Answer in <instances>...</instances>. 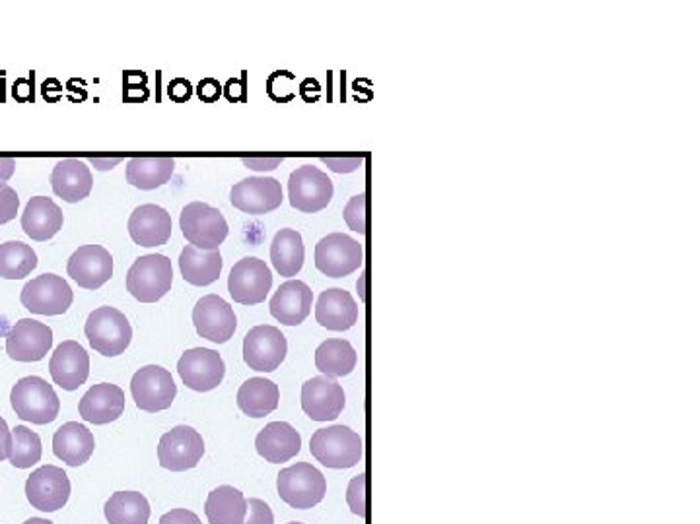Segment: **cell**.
<instances>
[{"label":"cell","mask_w":700,"mask_h":524,"mask_svg":"<svg viewBox=\"0 0 700 524\" xmlns=\"http://www.w3.org/2000/svg\"><path fill=\"white\" fill-rule=\"evenodd\" d=\"M174 169V158H133L127 161V184L140 191H154L168 184Z\"/></svg>","instance_id":"e575fe53"},{"label":"cell","mask_w":700,"mask_h":524,"mask_svg":"<svg viewBox=\"0 0 700 524\" xmlns=\"http://www.w3.org/2000/svg\"><path fill=\"white\" fill-rule=\"evenodd\" d=\"M12 451V431L4 418H0V462L7 461Z\"/></svg>","instance_id":"681fc988"},{"label":"cell","mask_w":700,"mask_h":524,"mask_svg":"<svg viewBox=\"0 0 700 524\" xmlns=\"http://www.w3.org/2000/svg\"><path fill=\"white\" fill-rule=\"evenodd\" d=\"M343 216H345L346 226L351 230L364 235L366 233V195L361 192V195H356V197L348 200Z\"/></svg>","instance_id":"f35d334b"},{"label":"cell","mask_w":700,"mask_h":524,"mask_svg":"<svg viewBox=\"0 0 700 524\" xmlns=\"http://www.w3.org/2000/svg\"><path fill=\"white\" fill-rule=\"evenodd\" d=\"M178 374L186 387L197 392L217 389L226 375L224 359L215 349H187L179 358Z\"/></svg>","instance_id":"9a60e30c"},{"label":"cell","mask_w":700,"mask_h":524,"mask_svg":"<svg viewBox=\"0 0 700 524\" xmlns=\"http://www.w3.org/2000/svg\"><path fill=\"white\" fill-rule=\"evenodd\" d=\"M273 287V274L265 261L258 256H245L236 262L228 276V292L236 303L258 305L267 300Z\"/></svg>","instance_id":"8fae6325"},{"label":"cell","mask_w":700,"mask_h":524,"mask_svg":"<svg viewBox=\"0 0 700 524\" xmlns=\"http://www.w3.org/2000/svg\"><path fill=\"white\" fill-rule=\"evenodd\" d=\"M65 216L48 197H33L22 214V230L33 241H49L63 228Z\"/></svg>","instance_id":"f1b7e54d"},{"label":"cell","mask_w":700,"mask_h":524,"mask_svg":"<svg viewBox=\"0 0 700 524\" xmlns=\"http://www.w3.org/2000/svg\"><path fill=\"white\" fill-rule=\"evenodd\" d=\"M90 346L105 358H117L129 348L133 340V328L129 318L115 307H97L92 311L84 326Z\"/></svg>","instance_id":"7a4b0ae2"},{"label":"cell","mask_w":700,"mask_h":524,"mask_svg":"<svg viewBox=\"0 0 700 524\" xmlns=\"http://www.w3.org/2000/svg\"><path fill=\"white\" fill-rule=\"evenodd\" d=\"M125 102H145L148 99L145 72H127L125 76Z\"/></svg>","instance_id":"b9f144b4"},{"label":"cell","mask_w":700,"mask_h":524,"mask_svg":"<svg viewBox=\"0 0 700 524\" xmlns=\"http://www.w3.org/2000/svg\"><path fill=\"white\" fill-rule=\"evenodd\" d=\"M323 166L330 167L333 171H337V174H351V171H356L358 167L363 166V159L361 158H323Z\"/></svg>","instance_id":"7dc6e473"},{"label":"cell","mask_w":700,"mask_h":524,"mask_svg":"<svg viewBox=\"0 0 700 524\" xmlns=\"http://www.w3.org/2000/svg\"><path fill=\"white\" fill-rule=\"evenodd\" d=\"M174 231L171 216L158 205H143L135 208L129 218V235L137 245L161 247L168 243Z\"/></svg>","instance_id":"7402d4cb"},{"label":"cell","mask_w":700,"mask_h":524,"mask_svg":"<svg viewBox=\"0 0 700 524\" xmlns=\"http://www.w3.org/2000/svg\"><path fill=\"white\" fill-rule=\"evenodd\" d=\"M289 354V342L281 328L271 325L253 326L243 338V361L253 371L271 374L281 367Z\"/></svg>","instance_id":"ba28073f"},{"label":"cell","mask_w":700,"mask_h":524,"mask_svg":"<svg viewBox=\"0 0 700 524\" xmlns=\"http://www.w3.org/2000/svg\"><path fill=\"white\" fill-rule=\"evenodd\" d=\"M174 284V266L166 254L138 256L127 272V292L137 302H160Z\"/></svg>","instance_id":"277c9868"},{"label":"cell","mask_w":700,"mask_h":524,"mask_svg":"<svg viewBox=\"0 0 700 524\" xmlns=\"http://www.w3.org/2000/svg\"><path fill=\"white\" fill-rule=\"evenodd\" d=\"M49 371L55 385L63 390H76L88 381L90 356L82 344L76 340H66L56 346Z\"/></svg>","instance_id":"44dd1931"},{"label":"cell","mask_w":700,"mask_h":524,"mask_svg":"<svg viewBox=\"0 0 700 524\" xmlns=\"http://www.w3.org/2000/svg\"><path fill=\"white\" fill-rule=\"evenodd\" d=\"M356 349L348 340L331 338L323 342L320 348L315 349V367L325 377L337 379L353 374L356 367Z\"/></svg>","instance_id":"836d02e7"},{"label":"cell","mask_w":700,"mask_h":524,"mask_svg":"<svg viewBox=\"0 0 700 524\" xmlns=\"http://www.w3.org/2000/svg\"><path fill=\"white\" fill-rule=\"evenodd\" d=\"M20 199L18 192L10 185L0 184V226L9 223L17 218Z\"/></svg>","instance_id":"60d3db41"},{"label":"cell","mask_w":700,"mask_h":524,"mask_svg":"<svg viewBox=\"0 0 700 524\" xmlns=\"http://www.w3.org/2000/svg\"><path fill=\"white\" fill-rule=\"evenodd\" d=\"M66 272L84 290H100L112 280V253L102 245L79 247L69 259Z\"/></svg>","instance_id":"ffe728a7"},{"label":"cell","mask_w":700,"mask_h":524,"mask_svg":"<svg viewBox=\"0 0 700 524\" xmlns=\"http://www.w3.org/2000/svg\"><path fill=\"white\" fill-rule=\"evenodd\" d=\"M224 261L220 251H201L194 245H186L179 256V271L187 284L191 286H210L220 279Z\"/></svg>","instance_id":"f546056e"},{"label":"cell","mask_w":700,"mask_h":524,"mask_svg":"<svg viewBox=\"0 0 700 524\" xmlns=\"http://www.w3.org/2000/svg\"><path fill=\"white\" fill-rule=\"evenodd\" d=\"M197 96L205 104H215L218 102V97L222 96V86L215 78L201 80V84L197 86Z\"/></svg>","instance_id":"ee69618b"},{"label":"cell","mask_w":700,"mask_h":524,"mask_svg":"<svg viewBox=\"0 0 700 524\" xmlns=\"http://www.w3.org/2000/svg\"><path fill=\"white\" fill-rule=\"evenodd\" d=\"M25 497L33 509L43 513H55L66 505L71 497V480L66 472L53 464H45L32 472L25 482Z\"/></svg>","instance_id":"5bb4252c"},{"label":"cell","mask_w":700,"mask_h":524,"mask_svg":"<svg viewBox=\"0 0 700 524\" xmlns=\"http://www.w3.org/2000/svg\"><path fill=\"white\" fill-rule=\"evenodd\" d=\"M179 226L189 245L201 251H220V245L228 238V222L224 216L207 202H191L181 210Z\"/></svg>","instance_id":"5b68a950"},{"label":"cell","mask_w":700,"mask_h":524,"mask_svg":"<svg viewBox=\"0 0 700 524\" xmlns=\"http://www.w3.org/2000/svg\"><path fill=\"white\" fill-rule=\"evenodd\" d=\"M289 524H302V523H289Z\"/></svg>","instance_id":"db71d44e"},{"label":"cell","mask_w":700,"mask_h":524,"mask_svg":"<svg viewBox=\"0 0 700 524\" xmlns=\"http://www.w3.org/2000/svg\"><path fill=\"white\" fill-rule=\"evenodd\" d=\"M38 266V254L22 241H7L0 245V279L22 280Z\"/></svg>","instance_id":"8d00e7d4"},{"label":"cell","mask_w":700,"mask_h":524,"mask_svg":"<svg viewBox=\"0 0 700 524\" xmlns=\"http://www.w3.org/2000/svg\"><path fill=\"white\" fill-rule=\"evenodd\" d=\"M345 405V390L331 377H314L302 387V410L310 420H337Z\"/></svg>","instance_id":"d6986e66"},{"label":"cell","mask_w":700,"mask_h":524,"mask_svg":"<svg viewBox=\"0 0 700 524\" xmlns=\"http://www.w3.org/2000/svg\"><path fill=\"white\" fill-rule=\"evenodd\" d=\"M122 161V158H113V159H102V158H92L90 159V164L92 166L97 167L100 171H107V169H113V167L117 166Z\"/></svg>","instance_id":"816d5d0a"},{"label":"cell","mask_w":700,"mask_h":524,"mask_svg":"<svg viewBox=\"0 0 700 524\" xmlns=\"http://www.w3.org/2000/svg\"><path fill=\"white\" fill-rule=\"evenodd\" d=\"M194 325L197 334L205 340L226 344L238 328V318L230 303L220 295L210 294L201 297L195 305Z\"/></svg>","instance_id":"2e32d148"},{"label":"cell","mask_w":700,"mask_h":524,"mask_svg":"<svg viewBox=\"0 0 700 524\" xmlns=\"http://www.w3.org/2000/svg\"><path fill=\"white\" fill-rule=\"evenodd\" d=\"M346 503L355 515L366 516V474L353 478L346 490Z\"/></svg>","instance_id":"ab89813d"},{"label":"cell","mask_w":700,"mask_h":524,"mask_svg":"<svg viewBox=\"0 0 700 524\" xmlns=\"http://www.w3.org/2000/svg\"><path fill=\"white\" fill-rule=\"evenodd\" d=\"M10 405L18 418L45 426L56 420L61 410V400L55 390L41 377H24L12 387Z\"/></svg>","instance_id":"3957f363"},{"label":"cell","mask_w":700,"mask_h":524,"mask_svg":"<svg viewBox=\"0 0 700 524\" xmlns=\"http://www.w3.org/2000/svg\"><path fill=\"white\" fill-rule=\"evenodd\" d=\"M276 488L281 500L300 511L320 505L327 493L325 476L310 462H299L294 467L281 470L276 478Z\"/></svg>","instance_id":"8992f818"},{"label":"cell","mask_w":700,"mask_h":524,"mask_svg":"<svg viewBox=\"0 0 700 524\" xmlns=\"http://www.w3.org/2000/svg\"><path fill=\"white\" fill-rule=\"evenodd\" d=\"M306 259V247L296 230H281L271 243V262L281 276H296Z\"/></svg>","instance_id":"d6a6232c"},{"label":"cell","mask_w":700,"mask_h":524,"mask_svg":"<svg viewBox=\"0 0 700 524\" xmlns=\"http://www.w3.org/2000/svg\"><path fill=\"white\" fill-rule=\"evenodd\" d=\"M289 197L292 208L304 214H315L330 207L333 184L327 174L314 166L299 167L290 174Z\"/></svg>","instance_id":"7c38bea8"},{"label":"cell","mask_w":700,"mask_h":524,"mask_svg":"<svg viewBox=\"0 0 700 524\" xmlns=\"http://www.w3.org/2000/svg\"><path fill=\"white\" fill-rule=\"evenodd\" d=\"M205 441L197 429L178 426L164 433L158 446V461L161 469L186 472L201 462Z\"/></svg>","instance_id":"4fadbf2b"},{"label":"cell","mask_w":700,"mask_h":524,"mask_svg":"<svg viewBox=\"0 0 700 524\" xmlns=\"http://www.w3.org/2000/svg\"><path fill=\"white\" fill-rule=\"evenodd\" d=\"M82 420L94 423V426H105L112 421L119 420L125 412V392L122 387L112 382L94 385L92 389L82 397L79 405Z\"/></svg>","instance_id":"603a6c76"},{"label":"cell","mask_w":700,"mask_h":524,"mask_svg":"<svg viewBox=\"0 0 700 524\" xmlns=\"http://www.w3.org/2000/svg\"><path fill=\"white\" fill-rule=\"evenodd\" d=\"M43 447L41 439L35 431L25 428V426H17L12 429V451H10L9 461L17 469H32L33 464L41 461Z\"/></svg>","instance_id":"74e56055"},{"label":"cell","mask_w":700,"mask_h":524,"mask_svg":"<svg viewBox=\"0 0 700 524\" xmlns=\"http://www.w3.org/2000/svg\"><path fill=\"white\" fill-rule=\"evenodd\" d=\"M24 524H53L48 518H30V521H25Z\"/></svg>","instance_id":"f5cc1de1"},{"label":"cell","mask_w":700,"mask_h":524,"mask_svg":"<svg viewBox=\"0 0 700 524\" xmlns=\"http://www.w3.org/2000/svg\"><path fill=\"white\" fill-rule=\"evenodd\" d=\"M14 171H17V159L0 158V184H9Z\"/></svg>","instance_id":"f907efd6"},{"label":"cell","mask_w":700,"mask_h":524,"mask_svg":"<svg viewBox=\"0 0 700 524\" xmlns=\"http://www.w3.org/2000/svg\"><path fill=\"white\" fill-rule=\"evenodd\" d=\"M284 159L282 158H243L242 164L245 167H250V169H255V171H271V169H276V167L281 166Z\"/></svg>","instance_id":"c3c4849f"},{"label":"cell","mask_w":700,"mask_h":524,"mask_svg":"<svg viewBox=\"0 0 700 524\" xmlns=\"http://www.w3.org/2000/svg\"><path fill=\"white\" fill-rule=\"evenodd\" d=\"M281 402V390L265 377H253L238 390V406L250 418H265L273 413Z\"/></svg>","instance_id":"4dcf8cb0"},{"label":"cell","mask_w":700,"mask_h":524,"mask_svg":"<svg viewBox=\"0 0 700 524\" xmlns=\"http://www.w3.org/2000/svg\"><path fill=\"white\" fill-rule=\"evenodd\" d=\"M255 449L259 457H263L267 462L281 464V462L292 461L300 453L302 437L286 421H271L259 431Z\"/></svg>","instance_id":"484cf974"},{"label":"cell","mask_w":700,"mask_h":524,"mask_svg":"<svg viewBox=\"0 0 700 524\" xmlns=\"http://www.w3.org/2000/svg\"><path fill=\"white\" fill-rule=\"evenodd\" d=\"M315 318L323 328L343 333L356 325L358 305L353 300V295L343 287H331L320 295L315 305Z\"/></svg>","instance_id":"4316f807"},{"label":"cell","mask_w":700,"mask_h":524,"mask_svg":"<svg viewBox=\"0 0 700 524\" xmlns=\"http://www.w3.org/2000/svg\"><path fill=\"white\" fill-rule=\"evenodd\" d=\"M74 294L69 282L56 274H41L25 284L20 302L25 310L35 315H63L71 310Z\"/></svg>","instance_id":"9c48e42d"},{"label":"cell","mask_w":700,"mask_h":524,"mask_svg":"<svg viewBox=\"0 0 700 524\" xmlns=\"http://www.w3.org/2000/svg\"><path fill=\"white\" fill-rule=\"evenodd\" d=\"M53 346V331L33 318H20L7 334V354L14 361L32 364L48 356Z\"/></svg>","instance_id":"e0dca14e"},{"label":"cell","mask_w":700,"mask_h":524,"mask_svg":"<svg viewBox=\"0 0 700 524\" xmlns=\"http://www.w3.org/2000/svg\"><path fill=\"white\" fill-rule=\"evenodd\" d=\"M130 392L135 405L148 413L168 410L178 397V385L168 369L160 366H146L133 375Z\"/></svg>","instance_id":"30bf717a"},{"label":"cell","mask_w":700,"mask_h":524,"mask_svg":"<svg viewBox=\"0 0 700 524\" xmlns=\"http://www.w3.org/2000/svg\"><path fill=\"white\" fill-rule=\"evenodd\" d=\"M51 187L59 199L74 205V202L88 199L94 187V177L84 159L65 158L61 159L53 169Z\"/></svg>","instance_id":"d4e9b609"},{"label":"cell","mask_w":700,"mask_h":524,"mask_svg":"<svg viewBox=\"0 0 700 524\" xmlns=\"http://www.w3.org/2000/svg\"><path fill=\"white\" fill-rule=\"evenodd\" d=\"M314 303V294L302 280L284 282L271 300V315L286 326H299L306 321Z\"/></svg>","instance_id":"cb8c5ba5"},{"label":"cell","mask_w":700,"mask_h":524,"mask_svg":"<svg viewBox=\"0 0 700 524\" xmlns=\"http://www.w3.org/2000/svg\"><path fill=\"white\" fill-rule=\"evenodd\" d=\"M168 96L171 97L174 102L184 104L189 97L194 96V86H191L189 80L186 78L171 80L168 86Z\"/></svg>","instance_id":"f6af8a7d"},{"label":"cell","mask_w":700,"mask_h":524,"mask_svg":"<svg viewBox=\"0 0 700 524\" xmlns=\"http://www.w3.org/2000/svg\"><path fill=\"white\" fill-rule=\"evenodd\" d=\"M160 524H202L201 518L195 515L194 511L187 509H171L169 513L161 516Z\"/></svg>","instance_id":"bcb514c9"},{"label":"cell","mask_w":700,"mask_h":524,"mask_svg":"<svg viewBox=\"0 0 700 524\" xmlns=\"http://www.w3.org/2000/svg\"><path fill=\"white\" fill-rule=\"evenodd\" d=\"M364 262V247L346 233H331L315 245V266L330 279H345Z\"/></svg>","instance_id":"52a82bcc"},{"label":"cell","mask_w":700,"mask_h":524,"mask_svg":"<svg viewBox=\"0 0 700 524\" xmlns=\"http://www.w3.org/2000/svg\"><path fill=\"white\" fill-rule=\"evenodd\" d=\"M104 513L109 524H148L153 509L143 493L117 492L105 503Z\"/></svg>","instance_id":"d590c367"},{"label":"cell","mask_w":700,"mask_h":524,"mask_svg":"<svg viewBox=\"0 0 700 524\" xmlns=\"http://www.w3.org/2000/svg\"><path fill=\"white\" fill-rule=\"evenodd\" d=\"M230 202L243 214H269L282 205V187L273 177H248L233 185Z\"/></svg>","instance_id":"ac0fdd59"},{"label":"cell","mask_w":700,"mask_h":524,"mask_svg":"<svg viewBox=\"0 0 700 524\" xmlns=\"http://www.w3.org/2000/svg\"><path fill=\"white\" fill-rule=\"evenodd\" d=\"M243 524H274V515L271 507L265 501L253 500L248 501V515Z\"/></svg>","instance_id":"7bdbcfd3"},{"label":"cell","mask_w":700,"mask_h":524,"mask_svg":"<svg viewBox=\"0 0 700 524\" xmlns=\"http://www.w3.org/2000/svg\"><path fill=\"white\" fill-rule=\"evenodd\" d=\"M94 449H96L94 433L79 421H69L56 429L53 436V453L69 467L86 464L90 457L94 454Z\"/></svg>","instance_id":"83f0119b"},{"label":"cell","mask_w":700,"mask_h":524,"mask_svg":"<svg viewBox=\"0 0 700 524\" xmlns=\"http://www.w3.org/2000/svg\"><path fill=\"white\" fill-rule=\"evenodd\" d=\"M310 451L315 461L322 462L327 469H353L363 461L364 441L346 426H331V428L317 429L310 439Z\"/></svg>","instance_id":"6da1fadb"},{"label":"cell","mask_w":700,"mask_h":524,"mask_svg":"<svg viewBox=\"0 0 700 524\" xmlns=\"http://www.w3.org/2000/svg\"><path fill=\"white\" fill-rule=\"evenodd\" d=\"M205 513L210 524H243L248 515V500L232 485H220L209 493Z\"/></svg>","instance_id":"1f68e13d"}]
</instances>
